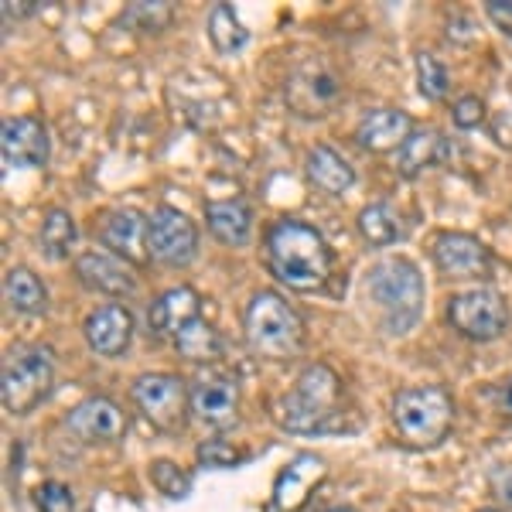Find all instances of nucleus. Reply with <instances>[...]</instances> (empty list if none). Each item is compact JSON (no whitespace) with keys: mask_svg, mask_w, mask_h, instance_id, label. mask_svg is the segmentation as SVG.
<instances>
[{"mask_svg":"<svg viewBox=\"0 0 512 512\" xmlns=\"http://www.w3.org/2000/svg\"><path fill=\"white\" fill-rule=\"evenodd\" d=\"M209 41L216 45L219 55H233L250 41V31L236 18L233 4H216L209 11Z\"/></svg>","mask_w":512,"mask_h":512,"instance_id":"obj_28","label":"nucleus"},{"mask_svg":"<svg viewBox=\"0 0 512 512\" xmlns=\"http://www.w3.org/2000/svg\"><path fill=\"white\" fill-rule=\"evenodd\" d=\"M99 239H103L106 253L120 256L123 263L144 267L151 260V216L137 209L106 212L103 226H99Z\"/></svg>","mask_w":512,"mask_h":512,"instance_id":"obj_11","label":"nucleus"},{"mask_svg":"<svg viewBox=\"0 0 512 512\" xmlns=\"http://www.w3.org/2000/svg\"><path fill=\"white\" fill-rule=\"evenodd\" d=\"M267 267L291 291H321L332 277V250L315 226L301 219H277L267 229Z\"/></svg>","mask_w":512,"mask_h":512,"instance_id":"obj_1","label":"nucleus"},{"mask_svg":"<svg viewBox=\"0 0 512 512\" xmlns=\"http://www.w3.org/2000/svg\"><path fill=\"white\" fill-rule=\"evenodd\" d=\"M485 14H489V21L502 31V35L512 38V0H489V4H485Z\"/></svg>","mask_w":512,"mask_h":512,"instance_id":"obj_36","label":"nucleus"},{"mask_svg":"<svg viewBox=\"0 0 512 512\" xmlns=\"http://www.w3.org/2000/svg\"><path fill=\"white\" fill-rule=\"evenodd\" d=\"M393 427L407 448H437L454 427V396L444 386H403L393 396Z\"/></svg>","mask_w":512,"mask_h":512,"instance_id":"obj_4","label":"nucleus"},{"mask_svg":"<svg viewBox=\"0 0 512 512\" xmlns=\"http://www.w3.org/2000/svg\"><path fill=\"white\" fill-rule=\"evenodd\" d=\"M485 482H489V492L495 495V499L512 506V461H499V465H492V472Z\"/></svg>","mask_w":512,"mask_h":512,"instance_id":"obj_35","label":"nucleus"},{"mask_svg":"<svg viewBox=\"0 0 512 512\" xmlns=\"http://www.w3.org/2000/svg\"><path fill=\"white\" fill-rule=\"evenodd\" d=\"M195 458L202 461L205 468H236V465H243L250 454L233 448L229 441H205L195 448Z\"/></svg>","mask_w":512,"mask_h":512,"instance_id":"obj_33","label":"nucleus"},{"mask_svg":"<svg viewBox=\"0 0 512 512\" xmlns=\"http://www.w3.org/2000/svg\"><path fill=\"white\" fill-rule=\"evenodd\" d=\"M205 226L209 233L226 246H246L253 236V209L243 198H226V202H205Z\"/></svg>","mask_w":512,"mask_h":512,"instance_id":"obj_22","label":"nucleus"},{"mask_svg":"<svg viewBox=\"0 0 512 512\" xmlns=\"http://www.w3.org/2000/svg\"><path fill=\"white\" fill-rule=\"evenodd\" d=\"M448 321L454 332L472 342H495L509 328V304L495 287H468L451 294Z\"/></svg>","mask_w":512,"mask_h":512,"instance_id":"obj_8","label":"nucleus"},{"mask_svg":"<svg viewBox=\"0 0 512 512\" xmlns=\"http://www.w3.org/2000/svg\"><path fill=\"white\" fill-rule=\"evenodd\" d=\"M417 89L427 103H437V99L448 96V69H444L431 52L417 55Z\"/></svg>","mask_w":512,"mask_h":512,"instance_id":"obj_31","label":"nucleus"},{"mask_svg":"<svg viewBox=\"0 0 512 512\" xmlns=\"http://www.w3.org/2000/svg\"><path fill=\"white\" fill-rule=\"evenodd\" d=\"M35 11H38V4H31V0H24V4H14V0H7V4H4V21L11 24V18H14V21L31 18Z\"/></svg>","mask_w":512,"mask_h":512,"instance_id":"obj_37","label":"nucleus"},{"mask_svg":"<svg viewBox=\"0 0 512 512\" xmlns=\"http://www.w3.org/2000/svg\"><path fill=\"white\" fill-rule=\"evenodd\" d=\"M134 407L144 414L151 427L164 434H175L185 427L188 410H192V386L175 373H144L130 386Z\"/></svg>","mask_w":512,"mask_h":512,"instance_id":"obj_7","label":"nucleus"},{"mask_svg":"<svg viewBox=\"0 0 512 512\" xmlns=\"http://www.w3.org/2000/svg\"><path fill=\"white\" fill-rule=\"evenodd\" d=\"M478 512H506V509H495V506H489V509H478Z\"/></svg>","mask_w":512,"mask_h":512,"instance_id":"obj_40","label":"nucleus"},{"mask_svg":"<svg viewBox=\"0 0 512 512\" xmlns=\"http://www.w3.org/2000/svg\"><path fill=\"white\" fill-rule=\"evenodd\" d=\"M243 335L263 359H294L304 349V318L277 291H256L243 311Z\"/></svg>","mask_w":512,"mask_h":512,"instance_id":"obj_5","label":"nucleus"},{"mask_svg":"<svg viewBox=\"0 0 512 512\" xmlns=\"http://www.w3.org/2000/svg\"><path fill=\"white\" fill-rule=\"evenodd\" d=\"M198 253V226L175 205L151 212V256L164 267H188Z\"/></svg>","mask_w":512,"mask_h":512,"instance_id":"obj_10","label":"nucleus"},{"mask_svg":"<svg viewBox=\"0 0 512 512\" xmlns=\"http://www.w3.org/2000/svg\"><path fill=\"white\" fill-rule=\"evenodd\" d=\"M0 154L7 168H45L48 130L38 117H11L0 127Z\"/></svg>","mask_w":512,"mask_h":512,"instance_id":"obj_15","label":"nucleus"},{"mask_svg":"<svg viewBox=\"0 0 512 512\" xmlns=\"http://www.w3.org/2000/svg\"><path fill=\"white\" fill-rule=\"evenodd\" d=\"M4 297L21 315H45L48 311V287L28 267H11L4 274Z\"/></svg>","mask_w":512,"mask_h":512,"instance_id":"obj_24","label":"nucleus"},{"mask_svg":"<svg viewBox=\"0 0 512 512\" xmlns=\"http://www.w3.org/2000/svg\"><path fill=\"white\" fill-rule=\"evenodd\" d=\"M434 263L448 280H485L492 274V253L478 236L441 233L434 239Z\"/></svg>","mask_w":512,"mask_h":512,"instance_id":"obj_12","label":"nucleus"},{"mask_svg":"<svg viewBox=\"0 0 512 512\" xmlns=\"http://www.w3.org/2000/svg\"><path fill=\"white\" fill-rule=\"evenodd\" d=\"M127 28L140 31V35H161L171 21H175V7L168 0H137L123 11L120 18Z\"/></svg>","mask_w":512,"mask_h":512,"instance_id":"obj_29","label":"nucleus"},{"mask_svg":"<svg viewBox=\"0 0 512 512\" xmlns=\"http://www.w3.org/2000/svg\"><path fill=\"white\" fill-rule=\"evenodd\" d=\"M338 407H342V379L332 366L315 362L294 379L291 393L277 400L274 417L287 434H325L338 427Z\"/></svg>","mask_w":512,"mask_h":512,"instance_id":"obj_2","label":"nucleus"},{"mask_svg":"<svg viewBox=\"0 0 512 512\" xmlns=\"http://www.w3.org/2000/svg\"><path fill=\"white\" fill-rule=\"evenodd\" d=\"M175 349L181 359L198 362V366H212V362L222 355V335L205 318H195L178 332Z\"/></svg>","mask_w":512,"mask_h":512,"instance_id":"obj_25","label":"nucleus"},{"mask_svg":"<svg viewBox=\"0 0 512 512\" xmlns=\"http://www.w3.org/2000/svg\"><path fill=\"white\" fill-rule=\"evenodd\" d=\"M198 308H202V297H198L195 287H188V284L168 287V291L151 304V311H147V328L154 332V338H171V342H175L188 321L202 318Z\"/></svg>","mask_w":512,"mask_h":512,"instance_id":"obj_18","label":"nucleus"},{"mask_svg":"<svg viewBox=\"0 0 512 512\" xmlns=\"http://www.w3.org/2000/svg\"><path fill=\"white\" fill-rule=\"evenodd\" d=\"M366 291L376 301L379 315H383L386 335H407L420 321V315H424V277L403 256L379 260L366 277Z\"/></svg>","mask_w":512,"mask_h":512,"instance_id":"obj_3","label":"nucleus"},{"mask_svg":"<svg viewBox=\"0 0 512 512\" xmlns=\"http://www.w3.org/2000/svg\"><path fill=\"white\" fill-rule=\"evenodd\" d=\"M355 226H359V236L366 239L369 246H393L396 239L403 236V222L393 212V205H386V202L366 205V209L359 212V219H355Z\"/></svg>","mask_w":512,"mask_h":512,"instance_id":"obj_26","label":"nucleus"},{"mask_svg":"<svg viewBox=\"0 0 512 512\" xmlns=\"http://www.w3.org/2000/svg\"><path fill=\"white\" fill-rule=\"evenodd\" d=\"M55 359L45 345H21L7 355L4 376H0V403L7 414L28 417L31 410L52 393Z\"/></svg>","mask_w":512,"mask_h":512,"instance_id":"obj_6","label":"nucleus"},{"mask_svg":"<svg viewBox=\"0 0 512 512\" xmlns=\"http://www.w3.org/2000/svg\"><path fill=\"white\" fill-rule=\"evenodd\" d=\"M192 414L216 431L233 427L239 417V379L226 369L205 366L192 379Z\"/></svg>","mask_w":512,"mask_h":512,"instance_id":"obj_9","label":"nucleus"},{"mask_svg":"<svg viewBox=\"0 0 512 512\" xmlns=\"http://www.w3.org/2000/svg\"><path fill=\"white\" fill-rule=\"evenodd\" d=\"M338 96V79L325 65H304L291 82V106L301 117H321Z\"/></svg>","mask_w":512,"mask_h":512,"instance_id":"obj_20","label":"nucleus"},{"mask_svg":"<svg viewBox=\"0 0 512 512\" xmlns=\"http://www.w3.org/2000/svg\"><path fill=\"white\" fill-rule=\"evenodd\" d=\"M86 345L103 359H120L130 349V338H134V315H130L123 304H103L82 325Z\"/></svg>","mask_w":512,"mask_h":512,"instance_id":"obj_16","label":"nucleus"},{"mask_svg":"<svg viewBox=\"0 0 512 512\" xmlns=\"http://www.w3.org/2000/svg\"><path fill=\"white\" fill-rule=\"evenodd\" d=\"M414 120L410 113L393 110V106H379V110H369L366 117L355 127V144L369 154H390L400 151L407 144V137L414 134Z\"/></svg>","mask_w":512,"mask_h":512,"instance_id":"obj_17","label":"nucleus"},{"mask_svg":"<svg viewBox=\"0 0 512 512\" xmlns=\"http://www.w3.org/2000/svg\"><path fill=\"white\" fill-rule=\"evenodd\" d=\"M76 219L65 209H48L45 222H41V250H45L48 260H69L72 250H76Z\"/></svg>","mask_w":512,"mask_h":512,"instance_id":"obj_27","label":"nucleus"},{"mask_svg":"<svg viewBox=\"0 0 512 512\" xmlns=\"http://www.w3.org/2000/svg\"><path fill=\"white\" fill-rule=\"evenodd\" d=\"M451 120H454V127H461V130L482 127V123H485V103L478 96H461L458 103H454V110H451Z\"/></svg>","mask_w":512,"mask_h":512,"instance_id":"obj_34","label":"nucleus"},{"mask_svg":"<svg viewBox=\"0 0 512 512\" xmlns=\"http://www.w3.org/2000/svg\"><path fill=\"white\" fill-rule=\"evenodd\" d=\"M328 512H355V509H349V506H338V509H328Z\"/></svg>","mask_w":512,"mask_h":512,"instance_id":"obj_39","label":"nucleus"},{"mask_svg":"<svg viewBox=\"0 0 512 512\" xmlns=\"http://www.w3.org/2000/svg\"><path fill=\"white\" fill-rule=\"evenodd\" d=\"M308 178H311V185L321 188L325 195H342L355 185V168L335 151V147L318 144V147H311V154H308Z\"/></svg>","mask_w":512,"mask_h":512,"instance_id":"obj_23","label":"nucleus"},{"mask_svg":"<svg viewBox=\"0 0 512 512\" xmlns=\"http://www.w3.org/2000/svg\"><path fill=\"white\" fill-rule=\"evenodd\" d=\"M328 478V461L321 454H297L274 482V512H301L315 489Z\"/></svg>","mask_w":512,"mask_h":512,"instance_id":"obj_14","label":"nucleus"},{"mask_svg":"<svg viewBox=\"0 0 512 512\" xmlns=\"http://www.w3.org/2000/svg\"><path fill=\"white\" fill-rule=\"evenodd\" d=\"M151 485L161 495L178 502V499H188V492H192V475H188L185 468H178L175 461L158 458V461H151Z\"/></svg>","mask_w":512,"mask_h":512,"instance_id":"obj_30","label":"nucleus"},{"mask_svg":"<svg viewBox=\"0 0 512 512\" xmlns=\"http://www.w3.org/2000/svg\"><path fill=\"white\" fill-rule=\"evenodd\" d=\"M35 506L38 512H76V495H72L65 482L48 478V482H41L35 489Z\"/></svg>","mask_w":512,"mask_h":512,"instance_id":"obj_32","label":"nucleus"},{"mask_svg":"<svg viewBox=\"0 0 512 512\" xmlns=\"http://www.w3.org/2000/svg\"><path fill=\"white\" fill-rule=\"evenodd\" d=\"M506 403H509V414H512V379H509V396H506Z\"/></svg>","mask_w":512,"mask_h":512,"instance_id":"obj_38","label":"nucleus"},{"mask_svg":"<svg viewBox=\"0 0 512 512\" xmlns=\"http://www.w3.org/2000/svg\"><path fill=\"white\" fill-rule=\"evenodd\" d=\"M451 158V140L434 127L414 130L407 137V144L396 151V168H400L403 178H417L420 171L434 168V164H444Z\"/></svg>","mask_w":512,"mask_h":512,"instance_id":"obj_21","label":"nucleus"},{"mask_svg":"<svg viewBox=\"0 0 512 512\" xmlns=\"http://www.w3.org/2000/svg\"><path fill=\"white\" fill-rule=\"evenodd\" d=\"M65 431L82 444H113L127 434V414L110 396H89L69 410Z\"/></svg>","mask_w":512,"mask_h":512,"instance_id":"obj_13","label":"nucleus"},{"mask_svg":"<svg viewBox=\"0 0 512 512\" xmlns=\"http://www.w3.org/2000/svg\"><path fill=\"white\" fill-rule=\"evenodd\" d=\"M76 277L89 291L110 294V297H127L137 291V280L123 267L120 256L106 253V250H86L76 260Z\"/></svg>","mask_w":512,"mask_h":512,"instance_id":"obj_19","label":"nucleus"}]
</instances>
